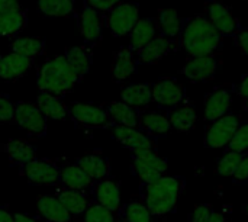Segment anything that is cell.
I'll return each mask as SVG.
<instances>
[{"mask_svg": "<svg viewBox=\"0 0 248 222\" xmlns=\"http://www.w3.org/2000/svg\"><path fill=\"white\" fill-rule=\"evenodd\" d=\"M232 180L237 185H244L248 182V153L244 154L241 163L238 164L235 173L232 174Z\"/></svg>", "mask_w": 248, "mask_h": 222, "instance_id": "cell-42", "label": "cell"}, {"mask_svg": "<svg viewBox=\"0 0 248 222\" xmlns=\"http://www.w3.org/2000/svg\"><path fill=\"white\" fill-rule=\"evenodd\" d=\"M15 118V102L7 95H0V122H13Z\"/></svg>", "mask_w": 248, "mask_h": 222, "instance_id": "cell-40", "label": "cell"}, {"mask_svg": "<svg viewBox=\"0 0 248 222\" xmlns=\"http://www.w3.org/2000/svg\"><path fill=\"white\" fill-rule=\"evenodd\" d=\"M93 9H96V10H99L100 13H108L109 10H112L115 6H118V4H121V3H124V1H126V0H86Z\"/></svg>", "mask_w": 248, "mask_h": 222, "instance_id": "cell-43", "label": "cell"}, {"mask_svg": "<svg viewBox=\"0 0 248 222\" xmlns=\"http://www.w3.org/2000/svg\"><path fill=\"white\" fill-rule=\"evenodd\" d=\"M185 186V177L163 176L153 183L140 185V196L148 211L155 218H161L174 212Z\"/></svg>", "mask_w": 248, "mask_h": 222, "instance_id": "cell-1", "label": "cell"}, {"mask_svg": "<svg viewBox=\"0 0 248 222\" xmlns=\"http://www.w3.org/2000/svg\"><path fill=\"white\" fill-rule=\"evenodd\" d=\"M218 70V60L214 55L206 57H192L183 67L182 74L190 81L201 83L211 80Z\"/></svg>", "mask_w": 248, "mask_h": 222, "instance_id": "cell-16", "label": "cell"}, {"mask_svg": "<svg viewBox=\"0 0 248 222\" xmlns=\"http://www.w3.org/2000/svg\"><path fill=\"white\" fill-rule=\"evenodd\" d=\"M243 157H244V154H241V153L227 150V153L217 163V173L221 176H231L232 177V174L235 173Z\"/></svg>", "mask_w": 248, "mask_h": 222, "instance_id": "cell-37", "label": "cell"}, {"mask_svg": "<svg viewBox=\"0 0 248 222\" xmlns=\"http://www.w3.org/2000/svg\"><path fill=\"white\" fill-rule=\"evenodd\" d=\"M78 83V77L70 68L64 55H55L46 60L38 70L36 86L41 93L64 97Z\"/></svg>", "mask_w": 248, "mask_h": 222, "instance_id": "cell-3", "label": "cell"}, {"mask_svg": "<svg viewBox=\"0 0 248 222\" xmlns=\"http://www.w3.org/2000/svg\"><path fill=\"white\" fill-rule=\"evenodd\" d=\"M121 99L131 108L142 111L153 102V84L150 83H132L122 89Z\"/></svg>", "mask_w": 248, "mask_h": 222, "instance_id": "cell-23", "label": "cell"}, {"mask_svg": "<svg viewBox=\"0 0 248 222\" xmlns=\"http://www.w3.org/2000/svg\"><path fill=\"white\" fill-rule=\"evenodd\" d=\"M169 121H170L171 129H176L177 132H182V134H187L195 128L196 121H198V113L193 105L183 102L176 109L170 111Z\"/></svg>", "mask_w": 248, "mask_h": 222, "instance_id": "cell-31", "label": "cell"}, {"mask_svg": "<svg viewBox=\"0 0 248 222\" xmlns=\"http://www.w3.org/2000/svg\"><path fill=\"white\" fill-rule=\"evenodd\" d=\"M244 108H246V111L248 112V99L247 100H244Z\"/></svg>", "mask_w": 248, "mask_h": 222, "instance_id": "cell-51", "label": "cell"}, {"mask_svg": "<svg viewBox=\"0 0 248 222\" xmlns=\"http://www.w3.org/2000/svg\"><path fill=\"white\" fill-rule=\"evenodd\" d=\"M118 218L109 209L100 206L96 202H92L90 206L83 214V222H116Z\"/></svg>", "mask_w": 248, "mask_h": 222, "instance_id": "cell-38", "label": "cell"}, {"mask_svg": "<svg viewBox=\"0 0 248 222\" xmlns=\"http://www.w3.org/2000/svg\"><path fill=\"white\" fill-rule=\"evenodd\" d=\"M28 25V10L20 7L16 10L0 13V36H13Z\"/></svg>", "mask_w": 248, "mask_h": 222, "instance_id": "cell-33", "label": "cell"}, {"mask_svg": "<svg viewBox=\"0 0 248 222\" xmlns=\"http://www.w3.org/2000/svg\"><path fill=\"white\" fill-rule=\"evenodd\" d=\"M55 196L61 205L71 214V217H83L86 209L93 202L89 190H76L58 186L55 189Z\"/></svg>", "mask_w": 248, "mask_h": 222, "instance_id": "cell-17", "label": "cell"}, {"mask_svg": "<svg viewBox=\"0 0 248 222\" xmlns=\"http://www.w3.org/2000/svg\"><path fill=\"white\" fill-rule=\"evenodd\" d=\"M211 214H212L211 205H208V204L198 205V206L193 209V212L189 215L187 222H209Z\"/></svg>", "mask_w": 248, "mask_h": 222, "instance_id": "cell-41", "label": "cell"}, {"mask_svg": "<svg viewBox=\"0 0 248 222\" xmlns=\"http://www.w3.org/2000/svg\"><path fill=\"white\" fill-rule=\"evenodd\" d=\"M38 12L46 17L76 16V0H38Z\"/></svg>", "mask_w": 248, "mask_h": 222, "instance_id": "cell-36", "label": "cell"}, {"mask_svg": "<svg viewBox=\"0 0 248 222\" xmlns=\"http://www.w3.org/2000/svg\"><path fill=\"white\" fill-rule=\"evenodd\" d=\"M77 28L86 47H94L103 36L105 15L83 0V9L77 15Z\"/></svg>", "mask_w": 248, "mask_h": 222, "instance_id": "cell-9", "label": "cell"}, {"mask_svg": "<svg viewBox=\"0 0 248 222\" xmlns=\"http://www.w3.org/2000/svg\"><path fill=\"white\" fill-rule=\"evenodd\" d=\"M116 222H122V221H116Z\"/></svg>", "mask_w": 248, "mask_h": 222, "instance_id": "cell-54", "label": "cell"}, {"mask_svg": "<svg viewBox=\"0 0 248 222\" xmlns=\"http://www.w3.org/2000/svg\"><path fill=\"white\" fill-rule=\"evenodd\" d=\"M62 55L68 63L70 68L81 81L92 68V63H93L92 49L89 47H71L67 48Z\"/></svg>", "mask_w": 248, "mask_h": 222, "instance_id": "cell-27", "label": "cell"}, {"mask_svg": "<svg viewBox=\"0 0 248 222\" xmlns=\"http://www.w3.org/2000/svg\"><path fill=\"white\" fill-rule=\"evenodd\" d=\"M45 39L39 36H25V38H15L9 48L10 52H15L17 55H22L25 58L33 60L36 57L44 55L45 52Z\"/></svg>", "mask_w": 248, "mask_h": 222, "instance_id": "cell-32", "label": "cell"}, {"mask_svg": "<svg viewBox=\"0 0 248 222\" xmlns=\"http://www.w3.org/2000/svg\"><path fill=\"white\" fill-rule=\"evenodd\" d=\"M0 222H15V215H12L7 205H0Z\"/></svg>", "mask_w": 248, "mask_h": 222, "instance_id": "cell-47", "label": "cell"}, {"mask_svg": "<svg viewBox=\"0 0 248 222\" xmlns=\"http://www.w3.org/2000/svg\"><path fill=\"white\" fill-rule=\"evenodd\" d=\"M222 38L208 17L196 16L183 23L180 45L192 57L212 55L221 47Z\"/></svg>", "mask_w": 248, "mask_h": 222, "instance_id": "cell-2", "label": "cell"}, {"mask_svg": "<svg viewBox=\"0 0 248 222\" xmlns=\"http://www.w3.org/2000/svg\"><path fill=\"white\" fill-rule=\"evenodd\" d=\"M176 47V41H170L164 36L157 35L153 41H150L145 47L135 52L138 65H151L157 64L161 58H164L169 52H171Z\"/></svg>", "mask_w": 248, "mask_h": 222, "instance_id": "cell-19", "label": "cell"}, {"mask_svg": "<svg viewBox=\"0 0 248 222\" xmlns=\"http://www.w3.org/2000/svg\"><path fill=\"white\" fill-rule=\"evenodd\" d=\"M74 163L80 169H83L94 182L108 179L112 174L110 161L102 153H92V154H86V156L77 157L74 160Z\"/></svg>", "mask_w": 248, "mask_h": 222, "instance_id": "cell-20", "label": "cell"}, {"mask_svg": "<svg viewBox=\"0 0 248 222\" xmlns=\"http://www.w3.org/2000/svg\"><path fill=\"white\" fill-rule=\"evenodd\" d=\"M20 174L32 186H57L60 185L61 166L54 159L36 157L20 169Z\"/></svg>", "mask_w": 248, "mask_h": 222, "instance_id": "cell-8", "label": "cell"}, {"mask_svg": "<svg viewBox=\"0 0 248 222\" xmlns=\"http://www.w3.org/2000/svg\"><path fill=\"white\" fill-rule=\"evenodd\" d=\"M131 170L137 176L141 185L153 183L164 176L167 172V160L157 153V148H147L131 153Z\"/></svg>", "mask_w": 248, "mask_h": 222, "instance_id": "cell-4", "label": "cell"}, {"mask_svg": "<svg viewBox=\"0 0 248 222\" xmlns=\"http://www.w3.org/2000/svg\"><path fill=\"white\" fill-rule=\"evenodd\" d=\"M138 63L135 52H132L128 47H124L115 52L112 63V77L115 81H125L137 71Z\"/></svg>", "mask_w": 248, "mask_h": 222, "instance_id": "cell-28", "label": "cell"}, {"mask_svg": "<svg viewBox=\"0 0 248 222\" xmlns=\"http://www.w3.org/2000/svg\"><path fill=\"white\" fill-rule=\"evenodd\" d=\"M13 122L20 131L29 137L42 138L48 134V124L44 113L35 103L15 102V118Z\"/></svg>", "mask_w": 248, "mask_h": 222, "instance_id": "cell-6", "label": "cell"}, {"mask_svg": "<svg viewBox=\"0 0 248 222\" xmlns=\"http://www.w3.org/2000/svg\"><path fill=\"white\" fill-rule=\"evenodd\" d=\"M110 132H112V138L116 143H119L124 148L129 150L131 153L147 150V148H157L154 138L144 134L140 128L112 127Z\"/></svg>", "mask_w": 248, "mask_h": 222, "instance_id": "cell-13", "label": "cell"}, {"mask_svg": "<svg viewBox=\"0 0 248 222\" xmlns=\"http://www.w3.org/2000/svg\"><path fill=\"white\" fill-rule=\"evenodd\" d=\"M237 92H238V95H240V97H241L243 100H247L248 99V74L243 76V79H241V81H240V84H238V87H237Z\"/></svg>", "mask_w": 248, "mask_h": 222, "instance_id": "cell-46", "label": "cell"}, {"mask_svg": "<svg viewBox=\"0 0 248 222\" xmlns=\"http://www.w3.org/2000/svg\"><path fill=\"white\" fill-rule=\"evenodd\" d=\"M157 32H158V29H157L155 19H151V17L140 19L129 33L128 48L132 52H137L138 49L145 47L150 41H153L157 36Z\"/></svg>", "mask_w": 248, "mask_h": 222, "instance_id": "cell-29", "label": "cell"}, {"mask_svg": "<svg viewBox=\"0 0 248 222\" xmlns=\"http://www.w3.org/2000/svg\"><path fill=\"white\" fill-rule=\"evenodd\" d=\"M244 212H246V215L248 217V202L244 205Z\"/></svg>", "mask_w": 248, "mask_h": 222, "instance_id": "cell-50", "label": "cell"}, {"mask_svg": "<svg viewBox=\"0 0 248 222\" xmlns=\"http://www.w3.org/2000/svg\"><path fill=\"white\" fill-rule=\"evenodd\" d=\"M206 13L208 20L221 35H234L235 32H238L240 23L225 4L219 1H209L206 4Z\"/></svg>", "mask_w": 248, "mask_h": 222, "instance_id": "cell-14", "label": "cell"}, {"mask_svg": "<svg viewBox=\"0 0 248 222\" xmlns=\"http://www.w3.org/2000/svg\"><path fill=\"white\" fill-rule=\"evenodd\" d=\"M113 127L140 128V111L131 108L125 102H112L106 106Z\"/></svg>", "mask_w": 248, "mask_h": 222, "instance_id": "cell-30", "label": "cell"}, {"mask_svg": "<svg viewBox=\"0 0 248 222\" xmlns=\"http://www.w3.org/2000/svg\"><path fill=\"white\" fill-rule=\"evenodd\" d=\"M140 20V4L134 1H124L105 13V28L113 36L129 35Z\"/></svg>", "mask_w": 248, "mask_h": 222, "instance_id": "cell-5", "label": "cell"}, {"mask_svg": "<svg viewBox=\"0 0 248 222\" xmlns=\"http://www.w3.org/2000/svg\"><path fill=\"white\" fill-rule=\"evenodd\" d=\"M232 95L228 87H218L206 96L205 100V119L211 124L230 113Z\"/></svg>", "mask_w": 248, "mask_h": 222, "instance_id": "cell-18", "label": "cell"}, {"mask_svg": "<svg viewBox=\"0 0 248 222\" xmlns=\"http://www.w3.org/2000/svg\"><path fill=\"white\" fill-rule=\"evenodd\" d=\"M94 180L76 163L61 166V174H60V185L62 188L76 189V190H90Z\"/></svg>", "mask_w": 248, "mask_h": 222, "instance_id": "cell-25", "label": "cell"}, {"mask_svg": "<svg viewBox=\"0 0 248 222\" xmlns=\"http://www.w3.org/2000/svg\"><path fill=\"white\" fill-rule=\"evenodd\" d=\"M93 202L109 209L115 215L121 208V183L112 177L94 182L89 190Z\"/></svg>", "mask_w": 248, "mask_h": 222, "instance_id": "cell-12", "label": "cell"}, {"mask_svg": "<svg viewBox=\"0 0 248 222\" xmlns=\"http://www.w3.org/2000/svg\"><path fill=\"white\" fill-rule=\"evenodd\" d=\"M228 150L231 151H237L241 154H247L248 153V122L240 124L232 140L230 141Z\"/></svg>", "mask_w": 248, "mask_h": 222, "instance_id": "cell-39", "label": "cell"}, {"mask_svg": "<svg viewBox=\"0 0 248 222\" xmlns=\"http://www.w3.org/2000/svg\"><path fill=\"white\" fill-rule=\"evenodd\" d=\"M140 129L151 138H158L170 132L169 116L160 111L140 112Z\"/></svg>", "mask_w": 248, "mask_h": 222, "instance_id": "cell-24", "label": "cell"}, {"mask_svg": "<svg viewBox=\"0 0 248 222\" xmlns=\"http://www.w3.org/2000/svg\"><path fill=\"white\" fill-rule=\"evenodd\" d=\"M237 45L246 55H248V28L240 29L237 32Z\"/></svg>", "mask_w": 248, "mask_h": 222, "instance_id": "cell-44", "label": "cell"}, {"mask_svg": "<svg viewBox=\"0 0 248 222\" xmlns=\"http://www.w3.org/2000/svg\"><path fill=\"white\" fill-rule=\"evenodd\" d=\"M240 124H241L240 119L232 113H228V115L211 122L208 129H206L205 145L208 148L228 147V144L232 140Z\"/></svg>", "mask_w": 248, "mask_h": 222, "instance_id": "cell-10", "label": "cell"}, {"mask_svg": "<svg viewBox=\"0 0 248 222\" xmlns=\"http://www.w3.org/2000/svg\"><path fill=\"white\" fill-rule=\"evenodd\" d=\"M33 60L25 58L15 52L3 55L0 60V79L6 81H16L33 67Z\"/></svg>", "mask_w": 248, "mask_h": 222, "instance_id": "cell-21", "label": "cell"}, {"mask_svg": "<svg viewBox=\"0 0 248 222\" xmlns=\"http://www.w3.org/2000/svg\"><path fill=\"white\" fill-rule=\"evenodd\" d=\"M3 151L7 156L9 164L13 167H17L19 170L38 157L36 147L23 138H13V140L6 141L3 145Z\"/></svg>", "mask_w": 248, "mask_h": 222, "instance_id": "cell-15", "label": "cell"}, {"mask_svg": "<svg viewBox=\"0 0 248 222\" xmlns=\"http://www.w3.org/2000/svg\"><path fill=\"white\" fill-rule=\"evenodd\" d=\"M68 113H70V119L76 127L92 128V129H105L113 127L106 108L93 103L73 102L68 106Z\"/></svg>", "mask_w": 248, "mask_h": 222, "instance_id": "cell-7", "label": "cell"}, {"mask_svg": "<svg viewBox=\"0 0 248 222\" xmlns=\"http://www.w3.org/2000/svg\"><path fill=\"white\" fill-rule=\"evenodd\" d=\"M153 100L166 111H173L185 102V89L173 77H163L153 84Z\"/></svg>", "mask_w": 248, "mask_h": 222, "instance_id": "cell-11", "label": "cell"}, {"mask_svg": "<svg viewBox=\"0 0 248 222\" xmlns=\"http://www.w3.org/2000/svg\"><path fill=\"white\" fill-rule=\"evenodd\" d=\"M116 218L122 222H155V217L148 211L141 199L129 201L121 205Z\"/></svg>", "mask_w": 248, "mask_h": 222, "instance_id": "cell-35", "label": "cell"}, {"mask_svg": "<svg viewBox=\"0 0 248 222\" xmlns=\"http://www.w3.org/2000/svg\"><path fill=\"white\" fill-rule=\"evenodd\" d=\"M209 222H230V221H228V218L225 217V214H224V212H219V211H214V209H212V214H211Z\"/></svg>", "mask_w": 248, "mask_h": 222, "instance_id": "cell-49", "label": "cell"}, {"mask_svg": "<svg viewBox=\"0 0 248 222\" xmlns=\"http://www.w3.org/2000/svg\"><path fill=\"white\" fill-rule=\"evenodd\" d=\"M155 22H157V29H158L160 36H164L170 41H176L183 28V22L174 9L161 10Z\"/></svg>", "mask_w": 248, "mask_h": 222, "instance_id": "cell-34", "label": "cell"}, {"mask_svg": "<svg viewBox=\"0 0 248 222\" xmlns=\"http://www.w3.org/2000/svg\"><path fill=\"white\" fill-rule=\"evenodd\" d=\"M38 214L44 222H73L71 214L61 205L57 196L41 195L36 199Z\"/></svg>", "mask_w": 248, "mask_h": 222, "instance_id": "cell-22", "label": "cell"}, {"mask_svg": "<svg viewBox=\"0 0 248 222\" xmlns=\"http://www.w3.org/2000/svg\"><path fill=\"white\" fill-rule=\"evenodd\" d=\"M35 105L39 108V111L44 113V116L46 119L67 121L70 118L68 105L62 100V97L39 92L38 96H36V103Z\"/></svg>", "mask_w": 248, "mask_h": 222, "instance_id": "cell-26", "label": "cell"}, {"mask_svg": "<svg viewBox=\"0 0 248 222\" xmlns=\"http://www.w3.org/2000/svg\"><path fill=\"white\" fill-rule=\"evenodd\" d=\"M1 57H3V55H1V54H0V60H1Z\"/></svg>", "mask_w": 248, "mask_h": 222, "instance_id": "cell-52", "label": "cell"}, {"mask_svg": "<svg viewBox=\"0 0 248 222\" xmlns=\"http://www.w3.org/2000/svg\"><path fill=\"white\" fill-rule=\"evenodd\" d=\"M15 222H44L39 218L26 215V214H15Z\"/></svg>", "mask_w": 248, "mask_h": 222, "instance_id": "cell-48", "label": "cell"}, {"mask_svg": "<svg viewBox=\"0 0 248 222\" xmlns=\"http://www.w3.org/2000/svg\"><path fill=\"white\" fill-rule=\"evenodd\" d=\"M20 9L19 0H0V13Z\"/></svg>", "mask_w": 248, "mask_h": 222, "instance_id": "cell-45", "label": "cell"}, {"mask_svg": "<svg viewBox=\"0 0 248 222\" xmlns=\"http://www.w3.org/2000/svg\"><path fill=\"white\" fill-rule=\"evenodd\" d=\"M241 1H248V0H241Z\"/></svg>", "mask_w": 248, "mask_h": 222, "instance_id": "cell-53", "label": "cell"}]
</instances>
